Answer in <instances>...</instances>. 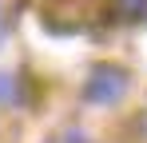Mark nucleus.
I'll return each mask as SVG.
<instances>
[{"label":"nucleus","instance_id":"7ed1b4c3","mask_svg":"<svg viewBox=\"0 0 147 143\" xmlns=\"http://www.w3.org/2000/svg\"><path fill=\"white\" fill-rule=\"evenodd\" d=\"M12 99H16V80L0 72V103H12Z\"/></svg>","mask_w":147,"mask_h":143},{"label":"nucleus","instance_id":"f03ea898","mask_svg":"<svg viewBox=\"0 0 147 143\" xmlns=\"http://www.w3.org/2000/svg\"><path fill=\"white\" fill-rule=\"evenodd\" d=\"M111 8L119 12L123 20H139V16H147V0H111Z\"/></svg>","mask_w":147,"mask_h":143},{"label":"nucleus","instance_id":"f257e3e1","mask_svg":"<svg viewBox=\"0 0 147 143\" xmlns=\"http://www.w3.org/2000/svg\"><path fill=\"white\" fill-rule=\"evenodd\" d=\"M123 92H127V76L119 68H96L88 76V88H84V95L92 103H119Z\"/></svg>","mask_w":147,"mask_h":143},{"label":"nucleus","instance_id":"20e7f679","mask_svg":"<svg viewBox=\"0 0 147 143\" xmlns=\"http://www.w3.org/2000/svg\"><path fill=\"white\" fill-rule=\"evenodd\" d=\"M143 127H147V119H143Z\"/></svg>","mask_w":147,"mask_h":143}]
</instances>
